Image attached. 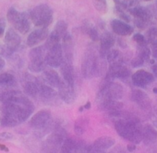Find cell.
<instances>
[{
    "instance_id": "cell-44",
    "label": "cell",
    "mask_w": 157,
    "mask_h": 153,
    "mask_svg": "<svg viewBox=\"0 0 157 153\" xmlns=\"http://www.w3.org/2000/svg\"><path fill=\"white\" fill-rule=\"evenodd\" d=\"M0 148L2 150H4V151H9V149H8L7 148H6L5 145H0Z\"/></svg>"
},
{
    "instance_id": "cell-47",
    "label": "cell",
    "mask_w": 157,
    "mask_h": 153,
    "mask_svg": "<svg viewBox=\"0 0 157 153\" xmlns=\"http://www.w3.org/2000/svg\"><path fill=\"white\" fill-rule=\"evenodd\" d=\"M153 92H154L155 93H157V87H155V88H153Z\"/></svg>"
},
{
    "instance_id": "cell-29",
    "label": "cell",
    "mask_w": 157,
    "mask_h": 153,
    "mask_svg": "<svg viewBox=\"0 0 157 153\" xmlns=\"http://www.w3.org/2000/svg\"><path fill=\"white\" fill-rule=\"evenodd\" d=\"M54 32L58 35V36L61 38V39H62L63 37L67 33V24L63 20H60L55 24V27L54 28Z\"/></svg>"
},
{
    "instance_id": "cell-31",
    "label": "cell",
    "mask_w": 157,
    "mask_h": 153,
    "mask_svg": "<svg viewBox=\"0 0 157 153\" xmlns=\"http://www.w3.org/2000/svg\"><path fill=\"white\" fill-rule=\"evenodd\" d=\"M94 6L101 13L104 14L107 11V0H92Z\"/></svg>"
},
{
    "instance_id": "cell-14",
    "label": "cell",
    "mask_w": 157,
    "mask_h": 153,
    "mask_svg": "<svg viewBox=\"0 0 157 153\" xmlns=\"http://www.w3.org/2000/svg\"><path fill=\"white\" fill-rule=\"evenodd\" d=\"M48 36L47 28H40L31 32L27 38V44L29 47H35L45 40Z\"/></svg>"
},
{
    "instance_id": "cell-1",
    "label": "cell",
    "mask_w": 157,
    "mask_h": 153,
    "mask_svg": "<svg viewBox=\"0 0 157 153\" xmlns=\"http://www.w3.org/2000/svg\"><path fill=\"white\" fill-rule=\"evenodd\" d=\"M0 101L2 103L0 124L3 127L19 125L29 119L35 110L33 103L18 90L9 89L1 90Z\"/></svg>"
},
{
    "instance_id": "cell-34",
    "label": "cell",
    "mask_w": 157,
    "mask_h": 153,
    "mask_svg": "<svg viewBox=\"0 0 157 153\" xmlns=\"http://www.w3.org/2000/svg\"><path fill=\"white\" fill-rule=\"evenodd\" d=\"M87 35H89V37L90 38V39L94 41H97L100 39L99 34H98V30L96 29V28L94 27H90V29L87 32Z\"/></svg>"
},
{
    "instance_id": "cell-9",
    "label": "cell",
    "mask_w": 157,
    "mask_h": 153,
    "mask_svg": "<svg viewBox=\"0 0 157 153\" xmlns=\"http://www.w3.org/2000/svg\"><path fill=\"white\" fill-rule=\"evenodd\" d=\"M52 122V113L46 110H40L37 112L30 119L31 126L37 130L44 129L50 125Z\"/></svg>"
},
{
    "instance_id": "cell-30",
    "label": "cell",
    "mask_w": 157,
    "mask_h": 153,
    "mask_svg": "<svg viewBox=\"0 0 157 153\" xmlns=\"http://www.w3.org/2000/svg\"><path fill=\"white\" fill-rule=\"evenodd\" d=\"M60 40H61V38H60V37L53 31V32L48 36L47 41H46L45 46H44V47H45V48L47 49V50H48V49H50L51 47H52L53 46L59 44Z\"/></svg>"
},
{
    "instance_id": "cell-23",
    "label": "cell",
    "mask_w": 157,
    "mask_h": 153,
    "mask_svg": "<svg viewBox=\"0 0 157 153\" xmlns=\"http://www.w3.org/2000/svg\"><path fill=\"white\" fill-rule=\"evenodd\" d=\"M132 100L138 104L143 109H147L150 106V100L147 93L140 90H135L132 92Z\"/></svg>"
},
{
    "instance_id": "cell-12",
    "label": "cell",
    "mask_w": 157,
    "mask_h": 153,
    "mask_svg": "<svg viewBox=\"0 0 157 153\" xmlns=\"http://www.w3.org/2000/svg\"><path fill=\"white\" fill-rule=\"evenodd\" d=\"M115 144L114 139L110 136H102L94 141L93 145L88 146L87 151L92 152H103L110 148Z\"/></svg>"
},
{
    "instance_id": "cell-22",
    "label": "cell",
    "mask_w": 157,
    "mask_h": 153,
    "mask_svg": "<svg viewBox=\"0 0 157 153\" xmlns=\"http://www.w3.org/2000/svg\"><path fill=\"white\" fill-rule=\"evenodd\" d=\"M61 71L63 79L70 85L75 86V79H74V70L72 64L64 59L62 64L61 65Z\"/></svg>"
},
{
    "instance_id": "cell-6",
    "label": "cell",
    "mask_w": 157,
    "mask_h": 153,
    "mask_svg": "<svg viewBox=\"0 0 157 153\" xmlns=\"http://www.w3.org/2000/svg\"><path fill=\"white\" fill-rule=\"evenodd\" d=\"M45 50L44 47H36L32 48L29 52L30 62L29 69L33 73H39L46 68Z\"/></svg>"
},
{
    "instance_id": "cell-21",
    "label": "cell",
    "mask_w": 157,
    "mask_h": 153,
    "mask_svg": "<svg viewBox=\"0 0 157 153\" xmlns=\"http://www.w3.org/2000/svg\"><path fill=\"white\" fill-rule=\"evenodd\" d=\"M57 93L54 87L39 83V96H41V99L46 102H51L56 98Z\"/></svg>"
},
{
    "instance_id": "cell-43",
    "label": "cell",
    "mask_w": 157,
    "mask_h": 153,
    "mask_svg": "<svg viewBox=\"0 0 157 153\" xmlns=\"http://www.w3.org/2000/svg\"><path fill=\"white\" fill-rule=\"evenodd\" d=\"M84 107L85 110H90V107H91V103H90V102H87V103L84 106Z\"/></svg>"
},
{
    "instance_id": "cell-19",
    "label": "cell",
    "mask_w": 157,
    "mask_h": 153,
    "mask_svg": "<svg viewBox=\"0 0 157 153\" xmlns=\"http://www.w3.org/2000/svg\"><path fill=\"white\" fill-rule=\"evenodd\" d=\"M5 43L9 48L15 51L20 45L21 37L17 33L16 31L13 28H9L5 35Z\"/></svg>"
},
{
    "instance_id": "cell-26",
    "label": "cell",
    "mask_w": 157,
    "mask_h": 153,
    "mask_svg": "<svg viewBox=\"0 0 157 153\" xmlns=\"http://www.w3.org/2000/svg\"><path fill=\"white\" fill-rule=\"evenodd\" d=\"M15 77L10 73H3L0 74V88L3 90L9 89V87L15 85Z\"/></svg>"
},
{
    "instance_id": "cell-5",
    "label": "cell",
    "mask_w": 157,
    "mask_h": 153,
    "mask_svg": "<svg viewBox=\"0 0 157 153\" xmlns=\"http://www.w3.org/2000/svg\"><path fill=\"white\" fill-rule=\"evenodd\" d=\"M129 12L134 17V23L140 29H145L154 18V12L149 8L144 6H134L128 9Z\"/></svg>"
},
{
    "instance_id": "cell-27",
    "label": "cell",
    "mask_w": 157,
    "mask_h": 153,
    "mask_svg": "<svg viewBox=\"0 0 157 153\" xmlns=\"http://www.w3.org/2000/svg\"><path fill=\"white\" fill-rule=\"evenodd\" d=\"M88 124L89 119L87 117L78 118L75 122V126H74L75 132L78 136L84 134L88 127Z\"/></svg>"
},
{
    "instance_id": "cell-49",
    "label": "cell",
    "mask_w": 157,
    "mask_h": 153,
    "mask_svg": "<svg viewBox=\"0 0 157 153\" xmlns=\"http://www.w3.org/2000/svg\"><path fill=\"white\" fill-rule=\"evenodd\" d=\"M126 1H127V2H128V4H129V0H126Z\"/></svg>"
},
{
    "instance_id": "cell-37",
    "label": "cell",
    "mask_w": 157,
    "mask_h": 153,
    "mask_svg": "<svg viewBox=\"0 0 157 153\" xmlns=\"http://www.w3.org/2000/svg\"><path fill=\"white\" fill-rule=\"evenodd\" d=\"M116 12H117V13L118 16H119L121 18H122L124 21H130V16H129L128 15H127V14L124 12V9H123L116 7Z\"/></svg>"
},
{
    "instance_id": "cell-35",
    "label": "cell",
    "mask_w": 157,
    "mask_h": 153,
    "mask_svg": "<svg viewBox=\"0 0 157 153\" xmlns=\"http://www.w3.org/2000/svg\"><path fill=\"white\" fill-rule=\"evenodd\" d=\"M144 59L141 58L140 55H136L134 58L131 61V66L133 67H139L142 66L144 63Z\"/></svg>"
},
{
    "instance_id": "cell-45",
    "label": "cell",
    "mask_w": 157,
    "mask_h": 153,
    "mask_svg": "<svg viewBox=\"0 0 157 153\" xmlns=\"http://www.w3.org/2000/svg\"><path fill=\"white\" fill-rule=\"evenodd\" d=\"M153 71H154L155 73L157 75V65L154 67V68H153Z\"/></svg>"
},
{
    "instance_id": "cell-17",
    "label": "cell",
    "mask_w": 157,
    "mask_h": 153,
    "mask_svg": "<svg viewBox=\"0 0 157 153\" xmlns=\"http://www.w3.org/2000/svg\"><path fill=\"white\" fill-rule=\"evenodd\" d=\"M42 80L46 84L55 88H58L61 82L58 72L52 68H45L43 70Z\"/></svg>"
},
{
    "instance_id": "cell-28",
    "label": "cell",
    "mask_w": 157,
    "mask_h": 153,
    "mask_svg": "<svg viewBox=\"0 0 157 153\" xmlns=\"http://www.w3.org/2000/svg\"><path fill=\"white\" fill-rule=\"evenodd\" d=\"M107 61L110 65L123 64V56L118 50H110L107 54Z\"/></svg>"
},
{
    "instance_id": "cell-10",
    "label": "cell",
    "mask_w": 157,
    "mask_h": 153,
    "mask_svg": "<svg viewBox=\"0 0 157 153\" xmlns=\"http://www.w3.org/2000/svg\"><path fill=\"white\" fill-rule=\"evenodd\" d=\"M63 49L61 44H58L48 50L46 53L45 61L47 65L51 67H59L64 61Z\"/></svg>"
},
{
    "instance_id": "cell-13",
    "label": "cell",
    "mask_w": 157,
    "mask_h": 153,
    "mask_svg": "<svg viewBox=\"0 0 157 153\" xmlns=\"http://www.w3.org/2000/svg\"><path fill=\"white\" fill-rule=\"evenodd\" d=\"M154 80L153 74L144 70H139L135 72L132 76L133 84L139 87H146Z\"/></svg>"
},
{
    "instance_id": "cell-2",
    "label": "cell",
    "mask_w": 157,
    "mask_h": 153,
    "mask_svg": "<svg viewBox=\"0 0 157 153\" xmlns=\"http://www.w3.org/2000/svg\"><path fill=\"white\" fill-rule=\"evenodd\" d=\"M115 129L121 137L134 144L143 141V127L136 118L126 117L115 122Z\"/></svg>"
},
{
    "instance_id": "cell-40",
    "label": "cell",
    "mask_w": 157,
    "mask_h": 153,
    "mask_svg": "<svg viewBox=\"0 0 157 153\" xmlns=\"http://www.w3.org/2000/svg\"><path fill=\"white\" fill-rule=\"evenodd\" d=\"M136 149V145H135L134 143H130L129 144V145H127V150H128L129 151H130V152H132V151H133L134 150Z\"/></svg>"
},
{
    "instance_id": "cell-18",
    "label": "cell",
    "mask_w": 157,
    "mask_h": 153,
    "mask_svg": "<svg viewBox=\"0 0 157 153\" xmlns=\"http://www.w3.org/2000/svg\"><path fill=\"white\" fill-rule=\"evenodd\" d=\"M110 25H111L112 30L113 31V32L121 36L130 35L133 32V28L132 26L119 19L112 20Z\"/></svg>"
},
{
    "instance_id": "cell-3",
    "label": "cell",
    "mask_w": 157,
    "mask_h": 153,
    "mask_svg": "<svg viewBox=\"0 0 157 153\" xmlns=\"http://www.w3.org/2000/svg\"><path fill=\"white\" fill-rule=\"evenodd\" d=\"M29 15L32 22L38 27L47 28L53 21V11L46 4L35 6Z\"/></svg>"
},
{
    "instance_id": "cell-38",
    "label": "cell",
    "mask_w": 157,
    "mask_h": 153,
    "mask_svg": "<svg viewBox=\"0 0 157 153\" xmlns=\"http://www.w3.org/2000/svg\"><path fill=\"white\" fill-rule=\"evenodd\" d=\"M13 138L12 133L8 132H4L0 133V141H6L10 140Z\"/></svg>"
},
{
    "instance_id": "cell-32",
    "label": "cell",
    "mask_w": 157,
    "mask_h": 153,
    "mask_svg": "<svg viewBox=\"0 0 157 153\" xmlns=\"http://www.w3.org/2000/svg\"><path fill=\"white\" fill-rule=\"evenodd\" d=\"M137 54L144 58V61H148L150 58V50L146 45H140Z\"/></svg>"
},
{
    "instance_id": "cell-4",
    "label": "cell",
    "mask_w": 157,
    "mask_h": 153,
    "mask_svg": "<svg viewBox=\"0 0 157 153\" xmlns=\"http://www.w3.org/2000/svg\"><path fill=\"white\" fill-rule=\"evenodd\" d=\"M30 15H28L26 12H19L15 8L12 7L9 9L7 12V20L10 24H12L19 33H28L30 30L31 23Z\"/></svg>"
},
{
    "instance_id": "cell-39",
    "label": "cell",
    "mask_w": 157,
    "mask_h": 153,
    "mask_svg": "<svg viewBox=\"0 0 157 153\" xmlns=\"http://www.w3.org/2000/svg\"><path fill=\"white\" fill-rule=\"evenodd\" d=\"M153 55L155 58H157V41L153 43Z\"/></svg>"
},
{
    "instance_id": "cell-8",
    "label": "cell",
    "mask_w": 157,
    "mask_h": 153,
    "mask_svg": "<svg viewBox=\"0 0 157 153\" xmlns=\"http://www.w3.org/2000/svg\"><path fill=\"white\" fill-rule=\"evenodd\" d=\"M64 141L62 132L58 130L51 134L43 143V151L45 152H56L61 148Z\"/></svg>"
},
{
    "instance_id": "cell-7",
    "label": "cell",
    "mask_w": 157,
    "mask_h": 153,
    "mask_svg": "<svg viewBox=\"0 0 157 153\" xmlns=\"http://www.w3.org/2000/svg\"><path fill=\"white\" fill-rule=\"evenodd\" d=\"M98 56L94 50L89 49L84 53L81 64V71L83 76L87 79L96 76L97 64H98Z\"/></svg>"
},
{
    "instance_id": "cell-36",
    "label": "cell",
    "mask_w": 157,
    "mask_h": 153,
    "mask_svg": "<svg viewBox=\"0 0 157 153\" xmlns=\"http://www.w3.org/2000/svg\"><path fill=\"white\" fill-rule=\"evenodd\" d=\"M133 40L137 43L139 45H146V43H147V40H146L145 37L143 35L140 33L135 34L134 36H133Z\"/></svg>"
},
{
    "instance_id": "cell-41",
    "label": "cell",
    "mask_w": 157,
    "mask_h": 153,
    "mask_svg": "<svg viewBox=\"0 0 157 153\" xmlns=\"http://www.w3.org/2000/svg\"><path fill=\"white\" fill-rule=\"evenodd\" d=\"M5 32V24H2V22H0V38L3 36Z\"/></svg>"
},
{
    "instance_id": "cell-20",
    "label": "cell",
    "mask_w": 157,
    "mask_h": 153,
    "mask_svg": "<svg viewBox=\"0 0 157 153\" xmlns=\"http://www.w3.org/2000/svg\"><path fill=\"white\" fill-rule=\"evenodd\" d=\"M101 39V50H100V54L101 56L107 57V54L110 50V48L114 45L115 44V38L113 35H111L109 32L103 34Z\"/></svg>"
},
{
    "instance_id": "cell-33",
    "label": "cell",
    "mask_w": 157,
    "mask_h": 153,
    "mask_svg": "<svg viewBox=\"0 0 157 153\" xmlns=\"http://www.w3.org/2000/svg\"><path fill=\"white\" fill-rule=\"evenodd\" d=\"M157 38V28L153 27L147 32V39L149 42L153 43Z\"/></svg>"
},
{
    "instance_id": "cell-15",
    "label": "cell",
    "mask_w": 157,
    "mask_h": 153,
    "mask_svg": "<svg viewBox=\"0 0 157 153\" xmlns=\"http://www.w3.org/2000/svg\"><path fill=\"white\" fill-rule=\"evenodd\" d=\"M130 74V70L127 67L123 65V64H113L110 65L109 70L106 76L113 80L114 78H121L125 79L127 78Z\"/></svg>"
},
{
    "instance_id": "cell-11",
    "label": "cell",
    "mask_w": 157,
    "mask_h": 153,
    "mask_svg": "<svg viewBox=\"0 0 157 153\" xmlns=\"http://www.w3.org/2000/svg\"><path fill=\"white\" fill-rule=\"evenodd\" d=\"M58 89L60 97L64 103L67 104H71L74 103L75 97H76L75 86L70 85L63 79L61 80V82L60 84L59 87H58Z\"/></svg>"
},
{
    "instance_id": "cell-25",
    "label": "cell",
    "mask_w": 157,
    "mask_h": 153,
    "mask_svg": "<svg viewBox=\"0 0 157 153\" xmlns=\"http://www.w3.org/2000/svg\"><path fill=\"white\" fill-rule=\"evenodd\" d=\"M157 139V131L150 125H147L143 128V141L144 144L150 145L154 143Z\"/></svg>"
},
{
    "instance_id": "cell-42",
    "label": "cell",
    "mask_w": 157,
    "mask_h": 153,
    "mask_svg": "<svg viewBox=\"0 0 157 153\" xmlns=\"http://www.w3.org/2000/svg\"><path fill=\"white\" fill-rule=\"evenodd\" d=\"M5 65H6V61H5V60L2 58L0 57V71L4 68Z\"/></svg>"
},
{
    "instance_id": "cell-46",
    "label": "cell",
    "mask_w": 157,
    "mask_h": 153,
    "mask_svg": "<svg viewBox=\"0 0 157 153\" xmlns=\"http://www.w3.org/2000/svg\"><path fill=\"white\" fill-rule=\"evenodd\" d=\"M84 106H80V108H79V111H80V112H82L83 110H84Z\"/></svg>"
},
{
    "instance_id": "cell-16",
    "label": "cell",
    "mask_w": 157,
    "mask_h": 153,
    "mask_svg": "<svg viewBox=\"0 0 157 153\" xmlns=\"http://www.w3.org/2000/svg\"><path fill=\"white\" fill-rule=\"evenodd\" d=\"M25 93L31 97H36L39 94V82L34 76H27L23 84Z\"/></svg>"
},
{
    "instance_id": "cell-24",
    "label": "cell",
    "mask_w": 157,
    "mask_h": 153,
    "mask_svg": "<svg viewBox=\"0 0 157 153\" xmlns=\"http://www.w3.org/2000/svg\"><path fill=\"white\" fill-rule=\"evenodd\" d=\"M63 47L65 53V60L72 64L73 61V41L70 34L67 32L62 38Z\"/></svg>"
},
{
    "instance_id": "cell-48",
    "label": "cell",
    "mask_w": 157,
    "mask_h": 153,
    "mask_svg": "<svg viewBox=\"0 0 157 153\" xmlns=\"http://www.w3.org/2000/svg\"><path fill=\"white\" fill-rule=\"evenodd\" d=\"M143 1H145V2H150V1H152V0H143Z\"/></svg>"
}]
</instances>
